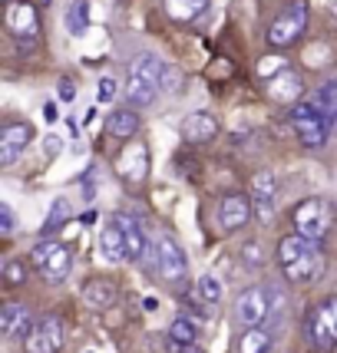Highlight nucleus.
Instances as JSON below:
<instances>
[{"label": "nucleus", "instance_id": "2", "mask_svg": "<svg viewBox=\"0 0 337 353\" xmlns=\"http://www.w3.org/2000/svg\"><path fill=\"white\" fill-rule=\"evenodd\" d=\"M162 70H166V63L153 57V53H146V57H139L136 66L129 70V83H126V96H129V106L133 109H146L155 103V96L162 90Z\"/></svg>", "mask_w": 337, "mask_h": 353}, {"label": "nucleus", "instance_id": "18", "mask_svg": "<svg viewBox=\"0 0 337 353\" xmlns=\"http://www.w3.org/2000/svg\"><path fill=\"white\" fill-rule=\"evenodd\" d=\"M218 136V119H215L212 112H189L182 119V139L185 142H212Z\"/></svg>", "mask_w": 337, "mask_h": 353}, {"label": "nucleus", "instance_id": "9", "mask_svg": "<svg viewBox=\"0 0 337 353\" xmlns=\"http://www.w3.org/2000/svg\"><path fill=\"white\" fill-rule=\"evenodd\" d=\"M268 314H271V294H268V288H248V291L238 294L235 321L242 327H258V323L268 321Z\"/></svg>", "mask_w": 337, "mask_h": 353}, {"label": "nucleus", "instance_id": "15", "mask_svg": "<svg viewBox=\"0 0 337 353\" xmlns=\"http://www.w3.org/2000/svg\"><path fill=\"white\" fill-rule=\"evenodd\" d=\"M275 175L271 172H255L251 179V205H255V218L261 225H268L275 218Z\"/></svg>", "mask_w": 337, "mask_h": 353}, {"label": "nucleus", "instance_id": "5", "mask_svg": "<svg viewBox=\"0 0 337 353\" xmlns=\"http://www.w3.org/2000/svg\"><path fill=\"white\" fill-rule=\"evenodd\" d=\"M305 27H307V7L301 0H294V3H288V7L271 20V27H268V43L278 46V50L298 43L301 33H305Z\"/></svg>", "mask_w": 337, "mask_h": 353}, {"label": "nucleus", "instance_id": "11", "mask_svg": "<svg viewBox=\"0 0 337 353\" xmlns=\"http://www.w3.org/2000/svg\"><path fill=\"white\" fill-rule=\"evenodd\" d=\"M264 96H268V99H275V103L291 106V103H298V99L305 96V79H301L298 70L285 66L281 73H275L271 79H264Z\"/></svg>", "mask_w": 337, "mask_h": 353}, {"label": "nucleus", "instance_id": "4", "mask_svg": "<svg viewBox=\"0 0 337 353\" xmlns=\"http://www.w3.org/2000/svg\"><path fill=\"white\" fill-rule=\"evenodd\" d=\"M30 264L44 274V281H63V277L70 274V268H73V254H70V248L60 245V241H40V245L30 251Z\"/></svg>", "mask_w": 337, "mask_h": 353}, {"label": "nucleus", "instance_id": "3", "mask_svg": "<svg viewBox=\"0 0 337 353\" xmlns=\"http://www.w3.org/2000/svg\"><path fill=\"white\" fill-rule=\"evenodd\" d=\"M291 129L307 149H321L327 136H331V125H327V119H324V112L318 109L314 99H298L291 106Z\"/></svg>", "mask_w": 337, "mask_h": 353}, {"label": "nucleus", "instance_id": "24", "mask_svg": "<svg viewBox=\"0 0 337 353\" xmlns=\"http://www.w3.org/2000/svg\"><path fill=\"white\" fill-rule=\"evenodd\" d=\"M63 23H66V33H73V37H83V33L90 30V0H73V3L66 7V17H63Z\"/></svg>", "mask_w": 337, "mask_h": 353}, {"label": "nucleus", "instance_id": "35", "mask_svg": "<svg viewBox=\"0 0 337 353\" xmlns=\"http://www.w3.org/2000/svg\"><path fill=\"white\" fill-rule=\"evenodd\" d=\"M0 228H3V234L14 231V212H10V205H0Z\"/></svg>", "mask_w": 337, "mask_h": 353}, {"label": "nucleus", "instance_id": "41", "mask_svg": "<svg viewBox=\"0 0 337 353\" xmlns=\"http://www.w3.org/2000/svg\"><path fill=\"white\" fill-rule=\"evenodd\" d=\"M3 3H10V0H3Z\"/></svg>", "mask_w": 337, "mask_h": 353}, {"label": "nucleus", "instance_id": "20", "mask_svg": "<svg viewBox=\"0 0 337 353\" xmlns=\"http://www.w3.org/2000/svg\"><path fill=\"white\" fill-rule=\"evenodd\" d=\"M83 301H86V307L93 310H106L116 304V284L106 281V277H93L83 284Z\"/></svg>", "mask_w": 337, "mask_h": 353}, {"label": "nucleus", "instance_id": "8", "mask_svg": "<svg viewBox=\"0 0 337 353\" xmlns=\"http://www.w3.org/2000/svg\"><path fill=\"white\" fill-rule=\"evenodd\" d=\"M7 30L20 46H33L37 33H40V20H37V7L30 0H10L7 3Z\"/></svg>", "mask_w": 337, "mask_h": 353}, {"label": "nucleus", "instance_id": "13", "mask_svg": "<svg viewBox=\"0 0 337 353\" xmlns=\"http://www.w3.org/2000/svg\"><path fill=\"white\" fill-rule=\"evenodd\" d=\"M33 139L30 123H7L0 129V165H14L20 155L27 152Z\"/></svg>", "mask_w": 337, "mask_h": 353}, {"label": "nucleus", "instance_id": "23", "mask_svg": "<svg viewBox=\"0 0 337 353\" xmlns=\"http://www.w3.org/2000/svg\"><path fill=\"white\" fill-rule=\"evenodd\" d=\"M116 221H119V225H123V231H126V251H129V258H133V261H142V258H146L155 245H149V241H146V234L139 231L136 221H129V218H116Z\"/></svg>", "mask_w": 337, "mask_h": 353}, {"label": "nucleus", "instance_id": "36", "mask_svg": "<svg viewBox=\"0 0 337 353\" xmlns=\"http://www.w3.org/2000/svg\"><path fill=\"white\" fill-rule=\"evenodd\" d=\"M60 145H63L60 136H50V139H46V155H57V152H60Z\"/></svg>", "mask_w": 337, "mask_h": 353}, {"label": "nucleus", "instance_id": "22", "mask_svg": "<svg viewBox=\"0 0 337 353\" xmlns=\"http://www.w3.org/2000/svg\"><path fill=\"white\" fill-rule=\"evenodd\" d=\"M205 7H209V0H162V10H166L175 23H192Z\"/></svg>", "mask_w": 337, "mask_h": 353}, {"label": "nucleus", "instance_id": "7", "mask_svg": "<svg viewBox=\"0 0 337 353\" xmlns=\"http://www.w3.org/2000/svg\"><path fill=\"white\" fill-rule=\"evenodd\" d=\"M307 337L321 350H331L337 343V294L307 314Z\"/></svg>", "mask_w": 337, "mask_h": 353}, {"label": "nucleus", "instance_id": "21", "mask_svg": "<svg viewBox=\"0 0 337 353\" xmlns=\"http://www.w3.org/2000/svg\"><path fill=\"white\" fill-rule=\"evenodd\" d=\"M139 129V116L133 112V106L129 109H113L106 119V132L116 139H133Z\"/></svg>", "mask_w": 337, "mask_h": 353}, {"label": "nucleus", "instance_id": "25", "mask_svg": "<svg viewBox=\"0 0 337 353\" xmlns=\"http://www.w3.org/2000/svg\"><path fill=\"white\" fill-rule=\"evenodd\" d=\"M271 350V334L261 327H245V334L238 337V353H268Z\"/></svg>", "mask_w": 337, "mask_h": 353}, {"label": "nucleus", "instance_id": "29", "mask_svg": "<svg viewBox=\"0 0 337 353\" xmlns=\"http://www.w3.org/2000/svg\"><path fill=\"white\" fill-rule=\"evenodd\" d=\"M27 261H20V258H14V261H7L3 264V281L10 284V288H17V284H23L27 281Z\"/></svg>", "mask_w": 337, "mask_h": 353}, {"label": "nucleus", "instance_id": "31", "mask_svg": "<svg viewBox=\"0 0 337 353\" xmlns=\"http://www.w3.org/2000/svg\"><path fill=\"white\" fill-rule=\"evenodd\" d=\"M70 212H73V208H70V201H66V199H57V205H53V212H50V221H46V231L60 228L63 221L70 218Z\"/></svg>", "mask_w": 337, "mask_h": 353}, {"label": "nucleus", "instance_id": "12", "mask_svg": "<svg viewBox=\"0 0 337 353\" xmlns=\"http://www.w3.org/2000/svg\"><path fill=\"white\" fill-rule=\"evenodd\" d=\"M251 218H255V205H251V199L242 195V192H229L225 199L218 201V221H222L225 231L245 228Z\"/></svg>", "mask_w": 337, "mask_h": 353}, {"label": "nucleus", "instance_id": "40", "mask_svg": "<svg viewBox=\"0 0 337 353\" xmlns=\"http://www.w3.org/2000/svg\"><path fill=\"white\" fill-rule=\"evenodd\" d=\"M331 353H337V343H334V347H331Z\"/></svg>", "mask_w": 337, "mask_h": 353}, {"label": "nucleus", "instance_id": "38", "mask_svg": "<svg viewBox=\"0 0 337 353\" xmlns=\"http://www.w3.org/2000/svg\"><path fill=\"white\" fill-rule=\"evenodd\" d=\"M44 116H46V119H50V123H57V116H60V112H57V106H53V103H50V106L44 109Z\"/></svg>", "mask_w": 337, "mask_h": 353}, {"label": "nucleus", "instance_id": "6", "mask_svg": "<svg viewBox=\"0 0 337 353\" xmlns=\"http://www.w3.org/2000/svg\"><path fill=\"white\" fill-rule=\"evenodd\" d=\"M294 231H301L307 238H318L321 241L324 234L331 231L334 225V215H331V205L324 199H305L298 201V208H294Z\"/></svg>", "mask_w": 337, "mask_h": 353}, {"label": "nucleus", "instance_id": "34", "mask_svg": "<svg viewBox=\"0 0 337 353\" xmlns=\"http://www.w3.org/2000/svg\"><path fill=\"white\" fill-rule=\"evenodd\" d=\"M113 96H116V79L106 77L103 83H99V103H109Z\"/></svg>", "mask_w": 337, "mask_h": 353}, {"label": "nucleus", "instance_id": "14", "mask_svg": "<svg viewBox=\"0 0 337 353\" xmlns=\"http://www.w3.org/2000/svg\"><path fill=\"white\" fill-rule=\"evenodd\" d=\"M155 268H159V274L166 277V281H179L185 277L189 271V258H185V251L168 234L159 238V245H155Z\"/></svg>", "mask_w": 337, "mask_h": 353}, {"label": "nucleus", "instance_id": "28", "mask_svg": "<svg viewBox=\"0 0 337 353\" xmlns=\"http://www.w3.org/2000/svg\"><path fill=\"white\" fill-rule=\"evenodd\" d=\"M199 297L205 304H218L222 297H225V284H222V277L218 274H202L199 277Z\"/></svg>", "mask_w": 337, "mask_h": 353}, {"label": "nucleus", "instance_id": "30", "mask_svg": "<svg viewBox=\"0 0 337 353\" xmlns=\"http://www.w3.org/2000/svg\"><path fill=\"white\" fill-rule=\"evenodd\" d=\"M288 63H285V57H278V53H271V57H261L258 60V77L261 79H271L275 73H281Z\"/></svg>", "mask_w": 337, "mask_h": 353}, {"label": "nucleus", "instance_id": "32", "mask_svg": "<svg viewBox=\"0 0 337 353\" xmlns=\"http://www.w3.org/2000/svg\"><path fill=\"white\" fill-rule=\"evenodd\" d=\"M242 261H245L248 268H261V261H264V258L258 254V241H248L245 251H242Z\"/></svg>", "mask_w": 337, "mask_h": 353}, {"label": "nucleus", "instance_id": "16", "mask_svg": "<svg viewBox=\"0 0 337 353\" xmlns=\"http://www.w3.org/2000/svg\"><path fill=\"white\" fill-rule=\"evenodd\" d=\"M119 175L126 182H136V185L149 175V152H146L142 142H133V145L123 149V155H119Z\"/></svg>", "mask_w": 337, "mask_h": 353}, {"label": "nucleus", "instance_id": "27", "mask_svg": "<svg viewBox=\"0 0 337 353\" xmlns=\"http://www.w3.org/2000/svg\"><path fill=\"white\" fill-rule=\"evenodd\" d=\"M168 337H172V343H195L199 340V327H195V321L189 314H179L172 321V327H168Z\"/></svg>", "mask_w": 337, "mask_h": 353}, {"label": "nucleus", "instance_id": "33", "mask_svg": "<svg viewBox=\"0 0 337 353\" xmlns=\"http://www.w3.org/2000/svg\"><path fill=\"white\" fill-rule=\"evenodd\" d=\"M162 90H168V92L179 90V70H172V66L162 70Z\"/></svg>", "mask_w": 337, "mask_h": 353}, {"label": "nucleus", "instance_id": "17", "mask_svg": "<svg viewBox=\"0 0 337 353\" xmlns=\"http://www.w3.org/2000/svg\"><path fill=\"white\" fill-rule=\"evenodd\" d=\"M99 254H103L106 264H123L129 258V251H126V231L119 221H109L106 228L99 231Z\"/></svg>", "mask_w": 337, "mask_h": 353}, {"label": "nucleus", "instance_id": "26", "mask_svg": "<svg viewBox=\"0 0 337 353\" xmlns=\"http://www.w3.org/2000/svg\"><path fill=\"white\" fill-rule=\"evenodd\" d=\"M314 103L324 112L331 132H337V83H324L321 90H318V96H314Z\"/></svg>", "mask_w": 337, "mask_h": 353}, {"label": "nucleus", "instance_id": "10", "mask_svg": "<svg viewBox=\"0 0 337 353\" xmlns=\"http://www.w3.org/2000/svg\"><path fill=\"white\" fill-rule=\"evenodd\" d=\"M63 343V327L53 314L37 317L30 327V334L23 337V350L27 353H57Z\"/></svg>", "mask_w": 337, "mask_h": 353}, {"label": "nucleus", "instance_id": "39", "mask_svg": "<svg viewBox=\"0 0 337 353\" xmlns=\"http://www.w3.org/2000/svg\"><path fill=\"white\" fill-rule=\"evenodd\" d=\"M175 353H202V350L195 347V343H179V350Z\"/></svg>", "mask_w": 337, "mask_h": 353}, {"label": "nucleus", "instance_id": "19", "mask_svg": "<svg viewBox=\"0 0 337 353\" xmlns=\"http://www.w3.org/2000/svg\"><path fill=\"white\" fill-rule=\"evenodd\" d=\"M33 327V317L30 310L23 307V304H17V301H7L3 307H0V330H3V337H27Z\"/></svg>", "mask_w": 337, "mask_h": 353}, {"label": "nucleus", "instance_id": "37", "mask_svg": "<svg viewBox=\"0 0 337 353\" xmlns=\"http://www.w3.org/2000/svg\"><path fill=\"white\" fill-rule=\"evenodd\" d=\"M73 92H77L73 90V83H70V79H60V96L63 99H73Z\"/></svg>", "mask_w": 337, "mask_h": 353}, {"label": "nucleus", "instance_id": "1", "mask_svg": "<svg viewBox=\"0 0 337 353\" xmlns=\"http://www.w3.org/2000/svg\"><path fill=\"white\" fill-rule=\"evenodd\" d=\"M278 261H281L285 277H288L291 284H311V281H318V277L324 274V268H327V258H324L318 238H307L301 231L281 238Z\"/></svg>", "mask_w": 337, "mask_h": 353}]
</instances>
